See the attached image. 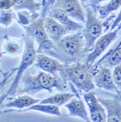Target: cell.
I'll list each match as a JSON object with an SVG mask.
<instances>
[{
	"label": "cell",
	"instance_id": "28",
	"mask_svg": "<svg viewBox=\"0 0 121 122\" xmlns=\"http://www.w3.org/2000/svg\"><path fill=\"white\" fill-rule=\"evenodd\" d=\"M13 0H0V10L13 8Z\"/></svg>",
	"mask_w": 121,
	"mask_h": 122
},
{
	"label": "cell",
	"instance_id": "15",
	"mask_svg": "<svg viewBox=\"0 0 121 122\" xmlns=\"http://www.w3.org/2000/svg\"><path fill=\"white\" fill-rule=\"evenodd\" d=\"M41 101L40 99L33 97V96L29 94H23L15 97L14 99L11 100L1 106L2 109H12L16 108L18 110H13V112H19L20 110L27 108L36 103Z\"/></svg>",
	"mask_w": 121,
	"mask_h": 122
},
{
	"label": "cell",
	"instance_id": "6",
	"mask_svg": "<svg viewBox=\"0 0 121 122\" xmlns=\"http://www.w3.org/2000/svg\"><path fill=\"white\" fill-rule=\"evenodd\" d=\"M120 30L121 25L120 24L116 29L109 30L104 34H102L96 40L91 51L86 54L84 61L88 64H94L98 58L101 57L104 52L110 46V44L116 39Z\"/></svg>",
	"mask_w": 121,
	"mask_h": 122
},
{
	"label": "cell",
	"instance_id": "27",
	"mask_svg": "<svg viewBox=\"0 0 121 122\" xmlns=\"http://www.w3.org/2000/svg\"><path fill=\"white\" fill-rule=\"evenodd\" d=\"M121 24V7L120 8V11L117 14H116L115 18H114L112 24L111 25V27L109 29V30H113L115 29H116L120 24Z\"/></svg>",
	"mask_w": 121,
	"mask_h": 122
},
{
	"label": "cell",
	"instance_id": "1",
	"mask_svg": "<svg viewBox=\"0 0 121 122\" xmlns=\"http://www.w3.org/2000/svg\"><path fill=\"white\" fill-rule=\"evenodd\" d=\"M20 94L34 96L43 90L51 93L53 88L59 92H65L67 88V82L57 73L40 71L37 75H26L21 81Z\"/></svg>",
	"mask_w": 121,
	"mask_h": 122
},
{
	"label": "cell",
	"instance_id": "24",
	"mask_svg": "<svg viewBox=\"0 0 121 122\" xmlns=\"http://www.w3.org/2000/svg\"><path fill=\"white\" fill-rule=\"evenodd\" d=\"M112 75L115 84L119 92V95L121 97V64L116 66L112 70Z\"/></svg>",
	"mask_w": 121,
	"mask_h": 122
},
{
	"label": "cell",
	"instance_id": "19",
	"mask_svg": "<svg viewBox=\"0 0 121 122\" xmlns=\"http://www.w3.org/2000/svg\"><path fill=\"white\" fill-rule=\"evenodd\" d=\"M121 7V0H109L105 5L98 6L96 10V14L101 20H104L109 15L115 13Z\"/></svg>",
	"mask_w": 121,
	"mask_h": 122
},
{
	"label": "cell",
	"instance_id": "25",
	"mask_svg": "<svg viewBox=\"0 0 121 122\" xmlns=\"http://www.w3.org/2000/svg\"><path fill=\"white\" fill-rule=\"evenodd\" d=\"M17 71V67L16 68H12L11 70H10L8 72H7L6 73L4 74V77H3V78L2 80L0 81V89L5 86V85L6 84V83L7 82V81L11 77H12V75L16 72Z\"/></svg>",
	"mask_w": 121,
	"mask_h": 122
},
{
	"label": "cell",
	"instance_id": "22",
	"mask_svg": "<svg viewBox=\"0 0 121 122\" xmlns=\"http://www.w3.org/2000/svg\"><path fill=\"white\" fill-rule=\"evenodd\" d=\"M17 20L23 26L29 25L32 21H34L39 15L37 12H31L26 10H19L17 13Z\"/></svg>",
	"mask_w": 121,
	"mask_h": 122
},
{
	"label": "cell",
	"instance_id": "23",
	"mask_svg": "<svg viewBox=\"0 0 121 122\" xmlns=\"http://www.w3.org/2000/svg\"><path fill=\"white\" fill-rule=\"evenodd\" d=\"M15 20H17V15L13 8L0 10V24L1 25L8 27L13 24Z\"/></svg>",
	"mask_w": 121,
	"mask_h": 122
},
{
	"label": "cell",
	"instance_id": "2",
	"mask_svg": "<svg viewBox=\"0 0 121 122\" xmlns=\"http://www.w3.org/2000/svg\"><path fill=\"white\" fill-rule=\"evenodd\" d=\"M60 76L69 83L72 84L80 94H84L94 89L92 64L83 61L67 64Z\"/></svg>",
	"mask_w": 121,
	"mask_h": 122
},
{
	"label": "cell",
	"instance_id": "13",
	"mask_svg": "<svg viewBox=\"0 0 121 122\" xmlns=\"http://www.w3.org/2000/svg\"><path fill=\"white\" fill-rule=\"evenodd\" d=\"M44 24L48 37L55 43L58 42L64 36L69 34L64 26L58 20L50 15H46L44 20Z\"/></svg>",
	"mask_w": 121,
	"mask_h": 122
},
{
	"label": "cell",
	"instance_id": "26",
	"mask_svg": "<svg viewBox=\"0 0 121 122\" xmlns=\"http://www.w3.org/2000/svg\"><path fill=\"white\" fill-rule=\"evenodd\" d=\"M106 1H109V0H87L85 7H88L92 10H93L94 11H96L97 7L98 6H100L102 3Z\"/></svg>",
	"mask_w": 121,
	"mask_h": 122
},
{
	"label": "cell",
	"instance_id": "11",
	"mask_svg": "<svg viewBox=\"0 0 121 122\" xmlns=\"http://www.w3.org/2000/svg\"><path fill=\"white\" fill-rule=\"evenodd\" d=\"M98 99L106 110V121L121 122V97L117 95L114 98L98 97Z\"/></svg>",
	"mask_w": 121,
	"mask_h": 122
},
{
	"label": "cell",
	"instance_id": "9",
	"mask_svg": "<svg viewBox=\"0 0 121 122\" xmlns=\"http://www.w3.org/2000/svg\"><path fill=\"white\" fill-rule=\"evenodd\" d=\"M83 99L87 105L90 113L91 121L105 122L106 121V110L99 102L96 93L92 90L83 94Z\"/></svg>",
	"mask_w": 121,
	"mask_h": 122
},
{
	"label": "cell",
	"instance_id": "3",
	"mask_svg": "<svg viewBox=\"0 0 121 122\" xmlns=\"http://www.w3.org/2000/svg\"><path fill=\"white\" fill-rule=\"evenodd\" d=\"M56 44L72 63L82 61L86 56L85 42L81 31L69 33Z\"/></svg>",
	"mask_w": 121,
	"mask_h": 122
},
{
	"label": "cell",
	"instance_id": "30",
	"mask_svg": "<svg viewBox=\"0 0 121 122\" xmlns=\"http://www.w3.org/2000/svg\"><path fill=\"white\" fill-rule=\"evenodd\" d=\"M80 2L82 3V5L83 6H85L87 0H80Z\"/></svg>",
	"mask_w": 121,
	"mask_h": 122
},
{
	"label": "cell",
	"instance_id": "29",
	"mask_svg": "<svg viewBox=\"0 0 121 122\" xmlns=\"http://www.w3.org/2000/svg\"><path fill=\"white\" fill-rule=\"evenodd\" d=\"M8 97H9V94H8L7 92H6L5 94H2V95L0 96V107L2 106V103L5 102V99H6Z\"/></svg>",
	"mask_w": 121,
	"mask_h": 122
},
{
	"label": "cell",
	"instance_id": "16",
	"mask_svg": "<svg viewBox=\"0 0 121 122\" xmlns=\"http://www.w3.org/2000/svg\"><path fill=\"white\" fill-rule=\"evenodd\" d=\"M95 63L106 66L112 70L121 64V40L114 48L108 51L106 53L98 59Z\"/></svg>",
	"mask_w": 121,
	"mask_h": 122
},
{
	"label": "cell",
	"instance_id": "4",
	"mask_svg": "<svg viewBox=\"0 0 121 122\" xmlns=\"http://www.w3.org/2000/svg\"><path fill=\"white\" fill-rule=\"evenodd\" d=\"M85 8V21L81 31L85 42V52L87 54L91 51L96 40L103 34L104 26L96 11L88 7Z\"/></svg>",
	"mask_w": 121,
	"mask_h": 122
},
{
	"label": "cell",
	"instance_id": "14",
	"mask_svg": "<svg viewBox=\"0 0 121 122\" xmlns=\"http://www.w3.org/2000/svg\"><path fill=\"white\" fill-rule=\"evenodd\" d=\"M64 107L67 109L70 116L80 118L84 121H91L85 103L80 97H74L67 103L64 105Z\"/></svg>",
	"mask_w": 121,
	"mask_h": 122
},
{
	"label": "cell",
	"instance_id": "8",
	"mask_svg": "<svg viewBox=\"0 0 121 122\" xmlns=\"http://www.w3.org/2000/svg\"><path fill=\"white\" fill-rule=\"evenodd\" d=\"M50 7L60 9L76 21L85 23V10L80 0H53Z\"/></svg>",
	"mask_w": 121,
	"mask_h": 122
},
{
	"label": "cell",
	"instance_id": "12",
	"mask_svg": "<svg viewBox=\"0 0 121 122\" xmlns=\"http://www.w3.org/2000/svg\"><path fill=\"white\" fill-rule=\"evenodd\" d=\"M48 15H50L58 20L69 33L81 31L84 26L83 24L74 20L58 8L50 7L48 10Z\"/></svg>",
	"mask_w": 121,
	"mask_h": 122
},
{
	"label": "cell",
	"instance_id": "20",
	"mask_svg": "<svg viewBox=\"0 0 121 122\" xmlns=\"http://www.w3.org/2000/svg\"><path fill=\"white\" fill-rule=\"evenodd\" d=\"M2 54H7L10 56H17L22 51V46L20 40L15 38L7 37L5 39L3 50Z\"/></svg>",
	"mask_w": 121,
	"mask_h": 122
},
{
	"label": "cell",
	"instance_id": "5",
	"mask_svg": "<svg viewBox=\"0 0 121 122\" xmlns=\"http://www.w3.org/2000/svg\"><path fill=\"white\" fill-rule=\"evenodd\" d=\"M24 48L22 53L21 61L19 66L17 67V71L15 72V77L13 82L10 85L8 91L7 92L9 96H13L15 94V92L18 89V85L23 77L26 70L34 64L37 50L34 46V40L30 36L26 35L24 38Z\"/></svg>",
	"mask_w": 121,
	"mask_h": 122
},
{
	"label": "cell",
	"instance_id": "21",
	"mask_svg": "<svg viewBox=\"0 0 121 122\" xmlns=\"http://www.w3.org/2000/svg\"><path fill=\"white\" fill-rule=\"evenodd\" d=\"M42 7V5L35 0H13V9L15 11L26 10L31 12H37Z\"/></svg>",
	"mask_w": 121,
	"mask_h": 122
},
{
	"label": "cell",
	"instance_id": "7",
	"mask_svg": "<svg viewBox=\"0 0 121 122\" xmlns=\"http://www.w3.org/2000/svg\"><path fill=\"white\" fill-rule=\"evenodd\" d=\"M92 72L96 87L119 95V92L113 80L112 69L94 63L92 64Z\"/></svg>",
	"mask_w": 121,
	"mask_h": 122
},
{
	"label": "cell",
	"instance_id": "18",
	"mask_svg": "<svg viewBox=\"0 0 121 122\" xmlns=\"http://www.w3.org/2000/svg\"><path fill=\"white\" fill-rule=\"evenodd\" d=\"M74 97H76V96L73 92H60L59 93L55 94L45 99H41V101L39 102L51 104V105H54L58 107H60V106L64 105L66 103H67Z\"/></svg>",
	"mask_w": 121,
	"mask_h": 122
},
{
	"label": "cell",
	"instance_id": "17",
	"mask_svg": "<svg viewBox=\"0 0 121 122\" xmlns=\"http://www.w3.org/2000/svg\"><path fill=\"white\" fill-rule=\"evenodd\" d=\"M28 111H38L40 113H46L48 115H52L58 117H62L63 115L59 109V107L46 103H36L27 108L20 110L19 112H28Z\"/></svg>",
	"mask_w": 121,
	"mask_h": 122
},
{
	"label": "cell",
	"instance_id": "10",
	"mask_svg": "<svg viewBox=\"0 0 121 122\" xmlns=\"http://www.w3.org/2000/svg\"><path fill=\"white\" fill-rule=\"evenodd\" d=\"M34 64L41 70L49 73L61 72L67 65L56 58L41 53H37Z\"/></svg>",
	"mask_w": 121,
	"mask_h": 122
},
{
	"label": "cell",
	"instance_id": "31",
	"mask_svg": "<svg viewBox=\"0 0 121 122\" xmlns=\"http://www.w3.org/2000/svg\"><path fill=\"white\" fill-rule=\"evenodd\" d=\"M120 25H121V24H120Z\"/></svg>",
	"mask_w": 121,
	"mask_h": 122
}]
</instances>
